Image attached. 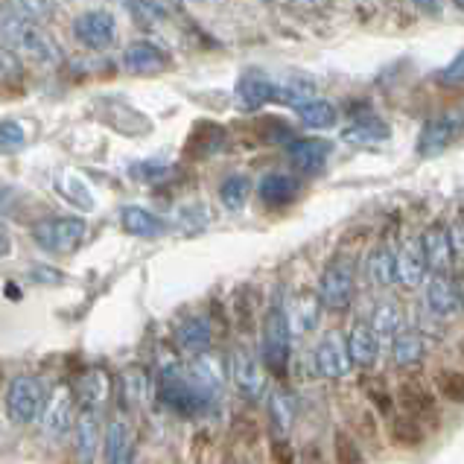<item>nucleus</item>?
<instances>
[{"label": "nucleus", "mask_w": 464, "mask_h": 464, "mask_svg": "<svg viewBox=\"0 0 464 464\" xmlns=\"http://www.w3.org/2000/svg\"><path fill=\"white\" fill-rule=\"evenodd\" d=\"M0 38L9 42L12 47L24 50L26 56L44 64H56L62 59L59 47L50 42V35L38 26L35 21H30V15H24L18 6L4 4L0 6Z\"/></svg>", "instance_id": "obj_1"}, {"label": "nucleus", "mask_w": 464, "mask_h": 464, "mask_svg": "<svg viewBox=\"0 0 464 464\" xmlns=\"http://www.w3.org/2000/svg\"><path fill=\"white\" fill-rule=\"evenodd\" d=\"M289 344H293V334H289L286 310L281 304H272L263 322V365L272 377L284 380L289 368Z\"/></svg>", "instance_id": "obj_2"}, {"label": "nucleus", "mask_w": 464, "mask_h": 464, "mask_svg": "<svg viewBox=\"0 0 464 464\" xmlns=\"http://www.w3.org/2000/svg\"><path fill=\"white\" fill-rule=\"evenodd\" d=\"M158 394L179 415H198L210 403V397L196 386L188 371H164L161 382H158Z\"/></svg>", "instance_id": "obj_3"}, {"label": "nucleus", "mask_w": 464, "mask_h": 464, "mask_svg": "<svg viewBox=\"0 0 464 464\" xmlns=\"http://www.w3.org/2000/svg\"><path fill=\"white\" fill-rule=\"evenodd\" d=\"M85 222L79 217H56L38 222L33 228V240L38 248L53 251V255H68L85 240Z\"/></svg>", "instance_id": "obj_4"}, {"label": "nucleus", "mask_w": 464, "mask_h": 464, "mask_svg": "<svg viewBox=\"0 0 464 464\" xmlns=\"http://www.w3.org/2000/svg\"><path fill=\"white\" fill-rule=\"evenodd\" d=\"M356 286V269L351 257H336L327 263V269L322 272V284H318V295H322L327 310H348Z\"/></svg>", "instance_id": "obj_5"}, {"label": "nucleus", "mask_w": 464, "mask_h": 464, "mask_svg": "<svg viewBox=\"0 0 464 464\" xmlns=\"http://www.w3.org/2000/svg\"><path fill=\"white\" fill-rule=\"evenodd\" d=\"M42 382H38L33 374H18L12 377L9 389H6V415L12 423H18V427H24V423H33L38 409H42Z\"/></svg>", "instance_id": "obj_6"}, {"label": "nucleus", "mask_w": 464, "mask_h": 464, "mask_svg": "<svg viewBox=\"0 0 464 464\" xmlns=\"http://www.w3.org/2000/svg\"><path fill=\"white\" fill-rule=\"evenodd\" d=\"M464 129V111H447L432 117V121L423 126L420 140H418V152L420 155H439L447 150L450 143L456 140V135Z\"/></svg>", "instance_id": "obj_7"}, {"label": "nucleus", "mask_w": 464, "mask_h": 464, "mask_svg": "<svg viewBox=\"0 0 464 464\" xmlns=\"http://www.w3.org/2000/svg\"><path fill=\"white\" fill-rule=\"evenodd\" d=\"M313 362L315 371L327 380H342L351 374V353H348V344H344L336 334L324 336L318 342V348L313 353Z\"/></svg>", "instance_id": "obj_8"}, {"label": "nucleus", "mask_w": 464, "mask_h": 464, "mask_svg": "<svg viewBox=\"0 0 464 464\" xmlns=\"http://www.w3.org/2000/svg\"><path fill=\"white\" fill-rule=\"evenodd\" d=\"M272 100H275V79L266 71L248 68L237 79V102H240V109L257 111Z\"/></svg>", "instance_id": "obj_9"}, {"label": "nucleus", "mask_w": 464, "mask_h": 464, "mask_svg": "<svg viewBox=\"0 0 464 464\" xmlns=\"http://www.w3.org/2000/svg\"><path fill=\"white\" fill-rule=\"evenodd\" d=\"M427 255H423V246L418 237H412V240H406L401 248H397L394 255V281L406 286V289H415L423 275H427Z\"/></svg>", "instance_id": "obj_10"}, {"label": "nucleus", "mask_w": 464, "mask_h": 464, "mask_svg": "<svg viewBox=\"0 0 464 464\" xmlns=\"http://www.w3.org/2000/svg\"><path fill=\"white\" fill-rule=\"evenodd\" d=\"M397 406L403 409V415L415 418L420 423L427 420H439V406H435V394L423 386L420 380H406L401 389H397Z\"/></svg>", "instance_id": "obj_11"}, {"label": "nucleus", "mask_w": 464, "mask_h": 464, "mask_svg": "<svg viewBox=\"0 0 464 464\" xmlns=\"http://www.w3.org/2000/svg\"><path fill=\"white\" fill-rule=\"evenodd\" d=\"M257 196H260V202L266 205L269 210H284L293 202H298L301 181L293 179V176H286V172H269V176L260 179Z\"/></svg>", "instance_id": "obj_12"}, {"label": "nucleus", "mask_w": 464, "mask_h": 464, "mask_svg": "<svg viewBox=\"0 0 464 464\" xmlns=\"http://www.w3.org/2000/svg\"><path fill=\"white\" fill-rule=\"evenodd\" d=\"M73 35L85 47H109L117 35V24L109 12H85L73 21Z\"/></svg>", "instance_id": "obj_13"}, {"label": "nucleus", "mask_w": 464, "mask_h": 464, "mask_svg": "<svg viewBox=\"0 0 464 464\" xmlns=\"http://www.w3.org/2000/svg\"><path fill=\"white\" fill-rule=\"evenodd\" d=\"M427 307L435 318H453L461 310V293L453 277L435 272L427 284Z\"/></svg>", "instance_id": "obj_14"}, {"label": "nucleus", "mask_w": 464, "mask_h": 464, "mask_svg": "<svg viewBox=\"0 0 464 464\" xmlns=\"http://www.w3.org/2000/svg\"><path fill=\"white\" fill-rule=\"evenodd\" d=\"M231 374H234L237 389H240L243 394H248V397H260L263 389H266V368H263L257 362V356L251 351H246V348H240L234 353Z\"/></svg>", "instance_id": "obj_15"}, {"label": "nucleus", "mask_w": 464, "mask_h": 464, "mask_svg": "<svg viewBox=\"0 0 464 464\" xmlns=\"http://www.w3.org/2000/svg\"><path fill=\"white\" fill-rule=\"evenodd\" d=\"M71 401L73 394L68 386H59L53 389L50 401H47V409H44V420H42V430L50 441H59L64 432L71 427Z\"/></svg>", "instance_id": "obj_16"}, {"label": "nucleus", "mask_w": 464, "mask_h": 464, "mask_svg": "<svg viewBox=\"0 0 464 464\" xmlns=\"http://www.w3.org/2000/svg\"><path fill=\"white\" fill-rule=\"evenodd\" d=\"M286 155H289V161H293L301 172H310V176H315V172H322L324 164H327L330 143L322 140V138H301V140L289 143Z\"/></svg>", "instance_id": "obj_17"}, {"label": "nucleus", "mask_w": 464, "mask_h": 464, "mask_svg": "<svg viewBox=\"0 0 464 464\" xmlns=\"http://www.w3.org/2000/svg\"><path fill=\"white\" fill-rule=\"evenodd\" d=\"M420 246L423 255H427V263L435 272H444L453 260V243H450V228L441 222H432L427 231L420 234Z\"/></svg>", "instance_id": "obj_18"}, {"label": "nucleus", "mask_w": 464, "mask_h": 464, "mask_svg": "<svg viewBox=\"0 0 464 464\" xmlns=\"http://www.w3.org/2000/svg\"><path fill=\"white\" fill-rule=\"evenodd\" d=\"M275 100L289 105V109H301V105L315 100V82L304 73H286L275 79Z\"/></svg>", "instance_id": "obj_19"}, {"label": "nucleus", "mask_w": 464, "mask_h": 464, "mask_svg": "<svg viewBox=\"0 0 464 464\" xmlns=\"http://www.w3.org/2000/svg\"><path fill=\"white\" fill-rule=\"evenodd\" d=\"M318 298L310 295V293H301L295 295L293 301H289L286 307V322H289V334H293V339L310 334V330H315L318 324Z\"/></svg>", "instance_id": "obj_20"}, {"label": "nucleus", "mask_w": 464, "mask_h": 464, "mask_svg": "<svg viewBox=\"0 0 464 464\" xmlns=\"http://www.w3.org/2000/svg\"><path fill=\"white\" fill-rule=\"evenodd\" d=\"M298 415V401L289 389H275L269 394V423L277 439H286Z\"/></svg>", "instance_id": "obj_21"}, {"label": "nucleus", "mask_w": 464, "mask_h": 464, "mask_svg": "<svg viewBox=\"0 0 464 464\" xmlns=\"http://www.w3.org/2000/svg\"><path fill=\"white\" fill-rule=\"evenodd\" d=\"M348 353H351V362L353 365H374L377 362V356H380V342L374 336V330H371V324L365 322H356L351 327V334H348Z\"/></svg>", "instance_id": "obj_22"}, {"label": "nucleus", "mask_w": 464, "mask_h": 464, "mask_svg": "<svg viewBox=\"0 0 464 464\" xmlns=\"http://www.w3.org/2000/svg\"><path fill=\"white\" fill-rule=\"evenodd\" d=\"M210 339H214V330H210V322L205 315H190L184 318L176 330V342L181 351L188 353H205L210 348Z\"/></svg>", "instance_id": "obj_23"}, {"label": "nucleus", "mask_w": 464, "mask_h": 464, "mask_svg": "<svg viewBox=\"0 0 464 464\" xmlns=\"http://www.w3.org/2000/svg\"><path fill=\"white\" fill-rule=\"evenodd\" d=\"M100 447V427H97V412L94 409H82L76 418V456L79 464H94Z\"/></svg>", "instance_id": "obj_24"}, {"label": "nucleus", "mask_w": 464, "mask_h": 464, "mask_svg": "<svg viewBox=\"0 0 464 464\" xmlns=\"http://www.w3.org/2000/svg\"><path fill=\"white\" fill-rule=\"evenodd\" d=\"M123 64L131 73H158V71H164L167 56L150 42H135V44L126 47Z\"/></svg>", "instance_id": "obj_25"}, {"label": "nucleus", "mask_w": 464, "mask_h": 464, "mask_svg": "<svg viewBox=\"0 0 464 464\" xmlns=\"http://www.w3.org/2000/svg\"><path fill=\"white\" fill-rule=\"evenodd\" d=\"M371 330H374V336L380 344H394V339L403 334V315H401V307L392 301H382L377 304L374 315H371Z\"/></svg>", "instance_id": "obj_26"}, {"label": "nucleus", "mask_w": 464, "mask_h": 464, "mask_svg": "<svg viewBox=\"0 0 464 464\" xmlns=\"http://www.w3.org/2000/svg\"><path fill=\"white\" fill-rule=\"evenodd\" d=\"M121 222L129 234L135 237H143V240H155V237H161L167 225L158 219L152 210L147 208H138V205H126L123 214H121Z\"/></svg>", "instance_id": "obj_27"}, {"label": "nucleus", "mask_w": 464, "mask_h": 464, "mask_svg": "<svg viewBox=\"0 0 464 464\" xmlns=\"http://www.w3.org/2000/svg\"><path fill=\"white\" fill-rule=\"evenodd\" d=\"M389 135L392 129L380 117H362V121H353L342 131V138L348 143H356V147H377V143H386Z\"/></svg>", "instance_id": "obj_28"}, {"label": "nucleus", "mask_w": 464, "mask_h": 464, "mask_svg": "<svg viewBox=\"0 0 464 464\" xmlns=\"http://www.w3.org/2000/svg\"><path fill=\"white\" fill-rule=\"evenodd\" d=\"M105 461L109 464H131V439L126 423L117 418L105 430Z\"/></svg>", "instance_id": "obj_29"}, {"label": "nucleus", "mask_w": 464, "mask_h": 464, "mask_svg": "<svg viewBox=\"0 0 464 464\" xmlns=\"http://www.w3.org/2000/svg\"><path fill=\"white\" fill-rule=\"evenodd\" d=\"M392 351H394V362L401 368H415L423 356H427V342H423L418 330H403V334L394 339Z\"/></svg>", "instance_id": "obj_30"}, {"label": "nucleus", "mask_w": 464, "mask_h": 464, "mask_svg": "<svg viewBox=\"0 0 464 464\" xmlns=\"http://www.w3.org/2000/svg\"><path fill=\"white\" fill-rule=\"evenodd\" d=\"M368 281L374 286H392L394 284V251L389 246L371 248V255H368Z\"/></svg>", "instance_id": "obj_31"}, {"label": "nucleus", "mask_w": 464, "mask_h": 464, "mask_svg": "<svg viewBox=\"0 0 464 464\" xmlns=\"http://www.w3.org/2000/svg\"><path fill=\"white\" fill-rule=\"evenodd\" d=\"M298 117H301V123L307 126V129H330L336 123V105L334 102H327V100H310L307 105H301V109H295Z\"/></svg>", "instance_id": "obj_32"}, {"label": "nucleus", "mask_w": 464, "mask_h": 464, "mask_svg": "<svg viewBox=\"0 0 464 464\" xmlns=\"http://www.w3.org/2000/svg\"><path fill=\"white\" fill-rule=\"evenodd\" d=\"M389 435H392V441L401 444V447H420L423 439H427L423 423L415 420V418H409V415H397L392 420V427H389Z\"/></svg>", "instance_id": "obj_33"}, {"label": "nucleus", "mask_w": 464, "mask_h": 464, "mask_svg": "<svg viewBox=\"0 0 464 464\" xmlns=\"http://www.w3.org/2000/svg\"><path fill=\"white\" fill-rule=\"evenodd\" d=\"M251 196V181L246 176H228L219 188V202L228 210H243Z\"/></svg>", "instance_id": "obj_34"}, {"label": "nucleus", "mask_w": 464, "mask_h": 464, "mask_svg": "<svg viewBox=\"0 0 464 464\" xmlns=\"http://www.w3.org/2000/svg\"><path fill=\"white\" fill-rule=\"evenodd\" d=\"M435 389H439V394L447 403L464 406V371H453V368L439 371L435 374Z\"/></svg>", "instance_id": "obj_35"}, {"label": "nucleus", "mask_w": 464, "mask_h": 464, "mask_svg": "<svg viewBox=\"0 0 464 464\" xmlns=\"http://www.w3.org/2000/svg\"><path fill=\"white\" fill-rule=\"evenodd\" d=\"M334 461H336V464H365L362 447L356 444L353 435H348L344 430H339V432L334 435Z\"/></svg>", "instance_id": "obj_36"}, {"label": "nucleus", "mask_w": 464, "mask_h": 464, "mask_svg": "<svg viewBox=\"0 0 464 464\" xmlns=\"http://www.w3.org/2000/svg\"><path fill=\"white\" fill-rule=\"evenodd\" d=\"M123 397L129 403H143L147 401V371L143 368H129L123 374Z\"/></svg>", "instance_id": "obj_37"}, {"label": "nucleus", "mask_w": 464, "mask_h": 464, "mask_svg": "<svg viewBox=\"0 0 464 464\" xmlns=\"http://www.w3.org/2000/svg\"><path fill=\"white\" fill-rule=\"evenodd\" d=\"M59 193L68 198V202H73L76 208H94V198H91V193H88V188L79 179H73V176H62L59 179Z\"/></svg>", "instance_id": "obj_38"}, {"label": "nucleus", "mask_w": 464, "mask_h": 464, "mask_svg": "<svg viewBox=\"0 0 464 464\" xmlns=\"http://www.w3.org/2000/svg\"><path fill=\"white\" fill-rule=\"evenodd\" d=\"M123 4L140 24H158L164 18V6L158 0H123Z\"/></svg>", "instance_id": "obj_39"}, {"label": "nucleus", "mask_w": 464, "mask_h": 464, "mask_svg": "<svg viewBox=\"0 0 464 464\" xmlns=\"http://www.w3.org/2000/svg\"><path fill=\"white\" fill-rule=\"evenodd\" d=\"M208 225V210L205 205H184L179 210V228L184 234H196V231H202Z\"/></svg>", "instance_id": "obj_40"}, {"label": "nucleus", "mask_w": 464, "mask_h": 464, "mask_svg": "<svg viewBox=\"0 0 464 464\" xmlns=\"http://www.w3.org/2000/svg\"><path fill=\"white\" fill-rule=\"evenodd\" d=\"M24 143H26V135H24L21 123H15V121L0 123V152H15L24 147Z\"/></svg>", "instance_id": "obj_41"}, {"label": "nucleus", "mask_w": 464, "mask_h": 464, "mask_svg": "<svg viewBox=\"0 0 464 464\" xmlns=\"http://www.w3.org/2000/svg\"><path fill=\"white\" fill-rule=\"evenodd\" d=\"M167 172H169V164H164V161H143V164L131 167V176L140 181H158V179H164Z\"/></svg>", "instance_id": "obj_42"}, {"label": "nucleus", "mask_w": 464, "mask_h": 464, "mask_svg": "<svg viewBox=\"0 0 464 464\" xmlns=\"http://www.w3.org/2000/svg\"><path fill=\"white\" fill-rule=\"evenodd\" d=\"M15 6L35 21H44L53 15V0H15Z\"/></svg>", "instance_id": "obj_43"}, {"label": "nucleus", "mask_w": 464, "mask_h": 464, "mask_svg": "<svg viewBox=\"0 0 464 464\" xmlns=\"http://www.w3.org/2000/svg\"><path fill=\"white\" fill-rule=\"evenodd\" d=\"M439 82H444V85H464V50L447 64L444 71H439Z\"/></svg>", "instance_id": "obj_44"}, {"label": "nucleus", "mask_w": 464, "mask_h": 464, "mask_svg": "<svg viewBox=\"0 0 464 464\" xmlns=\"http://www.w3.org/2000/svg\"><path fill=\"white\" fill-rule=\"evenodd\" d=\"M246 298H248V289H243V298L237 301L234 313H237V324H240L246 334H248L251 324H255V307H251V301H246Z\"/></svg>", "instance_id": "obj_45"}, {"label": "nucleus", "mask_w": 464, "mask_h": 464, "mask_svg": "<svg viewBox=\"0 0 464 464\" xmlns=\"http://www.w3.org/2000/svg\"><path fill=\"white\" fill-rule=\"evenodd\" d=\"M21 73V64L15 59V53H9L0 47V82H6V79H15Z\"/></svg>", "instance_id": "obj_46"}, {"label": "nucleus", "mask_w": 464, "mask_h": 464, "mask_svg": "<svg viewBox=\"0 0 464 464\" xmlns=\"http://www.w3.org/2000/svg\"><path fill=\"white\" fill-rule=\"evenodd\" d=\"M450 243H453V255H459L464 260V217H459L453 225H450Z\"/></svg>", "instance_id": "obj_47"}, {"label": "nucleus", "mask_w": 464, "mask_h": 464, "mask_svg": "<svg viewBox=\"0 0 464 464\" xmlns=\"http://www.w3.org/2000/svg\"><path fill=\"white\" fill-rule=\"evenodd\" d=\"M272 459H275V464H295V453L286 441H277L272 447Z\"/></svg>", "instance_id": "obj_48"}, {"label": "nucleus", "mask_w": 464, "mask_h": 464, "mask_svg": "<svg viewBox=\"0 0 464 464\" xmlns=\"http://www.w3.org/2000/svg\"><path fill=\"white\" fill-rule=\"evenodd\" d=\"M368 397H371V403H374L382 415H389V412H392V406H394V403H392V397H389L386 392H382V389H380V392H377V389H371Z\"/></svg>", "instance_id": "obj_49"}, {"label": "nucleus", "mask_w": 464, "mask_h": 464, "mask_svg": "<svg viewBox=\"0 0 464 464\" xmlns=\"http://www.w3.org/2000/svg\"><path fill=\"white\" fill-rule=\"evenodd\" d=\"M444 0H415V6L423 9V12H439Z\"/></svg>", "instance_id": "obj_50"}, {"label": "nucleus", "mask_w": 464, "mask_h": 464, "mask_svg": "<svg viewBox=\"0 0 464 464\" xmlns=\"http://www.w3.org/2000/svg\"><path fill=\"white\" fill-rule=\"evenodd\" d=\"M9 251H12V243H9V234H6L4 228H0V260H4V257L9 255Z\"/></svg>", "instance_id": "obj_51"}, {"label": "nucleus", "mask_w": 464, "mask_h": 464, "mask_svg": "<svg viewBox=\"0 0 464 464\" xmlns=\"http://www.w3.org/2000/svg\"><path fill=\"white\" fill-rule=\"evenodd\" d=\"M298 6H307V9H315V6H322L324 0H295Z\"/></svg>", "instance_id": "obj_52"}, {"label": "nucleus", "mask_w": 464, "mask_h": 464, "mask_svg": "<svg viewBox=\"0 0 464 464\" xmlns=\"http://www.w3.org/2000/svg\"><path fill=\"white\" fill-rule=\"evenodd\" d=\"M453 4H456V6H459L461 12H464V0H453Z\"/></svg>", "instance_id": "obj_53"}, {"label": "nucleus", "mask_w": 464, "mask_h": 464, "mask_svg": "<svg viewBox=\"0 0 464 464\" xmlns=\"http://www.w3.org/2000/svg\"><path fill=\"white\" fill-rule=\"evenodd\" d=\"M459 293H461V304H464V286H461V289H459Z\"/></svg>", "instance_id": "obj_54"}]
</instances>
